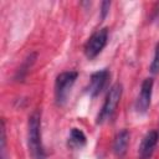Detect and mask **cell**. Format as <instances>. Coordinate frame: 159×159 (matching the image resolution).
Segmentation results:
<instances>
[{
  "instance_id": "obj_1",
  "label": "cell",
  "mask_w": 159,
  "mask_h": 159,
  "mask_svg": "<svg viewBox=\"0 0 159 159\" xmlns=\"http://www.w3.org/2000/svg\"><path fill=\"white\" fill-rule=\"evenodd\" d=\"M27 145L34 159H46V152L41 138V113L35 111L30 114L27 122Z\"/></svg>"
},
{
  "instance_id": "obj_2",
  "label": "cell",
  "mask_w": 159,
  "mask_h": 159,
  "mask_svg": "<svg viewBox=\"0 0 159 159\" xmlns=\"http://www.w3.org/2000/svg\"><path fill=\"white\" fill-rule=\"evenodd\" d=\"M122 93H123V87L120 83H114L109 88V91L106 96L104 103H103V106H102V108L97 116V123L98 124L112 118V116L114 114L116 108H117V106L122 98Z\"/></svg>"
},
{
  "instance_id": "obj_3",
  "label": "cell",
  "mask_w": 159,
  "mask_h": 159,
  "mask_svg": "<svg viewBox=\"0 0 159 159\" xmlns=\"http://www.w3.org/2000/svg\"><path fill=\"white\" fill-rule=\"evenodd\" d=\"M78 77V72L77 71H65L61 72L55 81V98H56V103L58 106H62L67 97L68 93L72 88V86L75 84L76 80Z\"/></svg>"
},
{
  "instance_id": "obj_4",
  "label": "cell",
  "mask_w": 159,
  "mask_h": 159,
  "mask_svg": "<svg viewBox=\"0 0 159 159\" xmlns=\"http://www.w3.org/2000/svg\"><path fill=\"white\" fill-rule=\"evenodd\" d=\"M107 41H108V29L107 27L99 29L96 32H93L83 47L86 57L89 60L97 57L102 52L104 46L107 45Z\"/></svg>"
},
{
  "instance_id": "obj_5",
  "label": "cell",
  "mask_w": 159,
  "mask_h": 159,
  "mask_svg": "<svg viewBox=\"0 0 159 159\" xmlns=\"http://www.w3.org/2000/svg\"><path fill=\"white\" fill-rule=\"evenodd\" d=\"M109 76H111V73L106 68L93 72L89 77V82H88V86L86 87V92L91 97H97L107 86Z\"/></svg>"
},
{
  "instance_id": "obj_6",
  "label": "cell",
  "mask_w": 159,
  "mask_h": 159,
  "mask_svg": "<svg viewBox=\"0 0 159 159\" xmlns=\"http://www.w3.org/2000/svg\"><path fill=\"white\" fill-rule=\"evenodd\" d=\"M153 86L154 81L153 78H145L142 82L140 91L135 102V109L138 113H145L150 106L152 102V93H153Z\"/></svg>"
},
{
  "instance_id": "obj_7",
  "label": "cell",
  "mask_w": 159,
  "mask_h": 159,
  "mask_svg": "<svg viewBox=\"0 0 159 159\" xmlns=\"http://www.w3.org/2000/svg\"><path fill=\"white\" fill-rule=\"evenodd\" d=\"M158 140H159V134L157 130L148 132L142 139L140 145H139V150H138L139 159H150L158 144Z\"/></svg>"
},
{
  "instance_id": "obj_8",
  "label": "cell",
  "mask_w": 159,
  "mask_h": 159,
  "mask_svg": "<svg viewBox=\"0 0 159 159\" xmlns=\"http://www.w3.org/2000/svg\"><path fill=\"white\" fill-rule=\"evenodd\" d=\"M129 139H130V133L127 129H122L116 134L113 140V153L117 158L122 159L127 154Z\"/></svg>"
},
{
  "instance_id": "obj_9",
  "label": "cell",
  "mask_w": 159,
  "mask_h": 159,
  "mask_svg": "<svg viewBox=\"0 0 159 159\" xmlns=\"http://www.w3.org/2000/svg\"><path fill=\"white\" fill-rule=\"evenodd\" d=\"M87 138L84 133L78 128H72L68 135V145L72 148H81L86 144Z\"/></svg>"
},
{
  "instance_id": "obj_10",
  "label": "cell",
  "mask_w": 159,
  "mask_h": 159,
  "mask_svg": "<svg viewBox=\"0 0 159 159\" xmlns=\"http://www.w3.org/2000/svg\"><path fill=\"white\" fill-rule=\"evenodd\" d=\"M35 58H36V53H31L24 62V65L19 68V72H17V78H22L25 76V73L27 72V70H30L31 65L35 62Z\"/></svg>"
},
{
  "instance_id": "obj_11",
  "label": "cell",
  "mask_w": 159,
  "mask_h": 159,
  "mask_svg": "<svg viewBox=\"0 0 159 159\" xmlns=\"http://www.w3.org/2000/svg\"><path fill=\"white\" fill-rule=\"evenodd\" d=\"M150 72L152 73H158L159 72V42L155 46L154 57H153L152 63H150Z\"/></svg>"
},
{
  "instance_id": "obj_12",
  "label": "cell",
  "mask_w": 159,
  "mask_h": 159,
  "mask_svg": "<svg viewBox=\"0 0 159 159\" xmlns=\"http://www.w3.org/2000/svg\"><path fill=\"white\" fill-rule=\"evenodd\" d=\"M1 159H5V148H6V129H5V120H1Z\"/></svg>"
},
{
  "instance_id": "obj_13",
  "label": "cell",
  "mask_w": 159,
  "mask_h": 159,
  "mask_svg": "<svg viewBox=\"0 0 159 159\" xmlns=\"http://www.w3.org/2000/svg\"><path fill=\"white\" fill-rule=\"evenodd\" d=\"M109 6H111V2H109V1H103V2L101 4V16H102V19H104L106 15L108 14Z\"/></svg>"
},
{
  "instance_id": "obj_14",
  "label": "cell",
  "mask_w": 159,
  "mask_h": 159,
  "mask_svg": "<svg viewBox=\"0 0 159 159\" xmlns=\"http://www.w3.org/2000/svg\"><path fill=\"white\" fill-rule=\"evenodd\" d=\"M158 134H159V133H158Z\"/></svg>"
}]
</instances>
